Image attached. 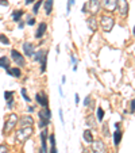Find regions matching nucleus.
Masks as SVG:
<instances>
[{
  "label": "nucleus",
  "mask_w": 135,
  "mask_h": 153,
  "mask_svg": "<svg viewBox=\"0 0 135 153\" xmlns=\"http://www.w3.org/2000/svg\"><path fill=\"white\" fill-rule=\"evenodd\" d=\"M85 10H86V4H84L83 6V12H85Z\"/></svg>",
  "instance_id": "79ce46f5"
},
{
  "label": "nucleus",
  "mask_w": 135,
  "mask_h": 153,
  "mask_svg": "<svg viewBox=\"0 0 135 153\" xmlns=\"http://www.w3.org/2000/svg\"><path fill=\"white\" fill-rule=\"evenodd\" d=\"M43 54H45V53H43V50H38L37 53H34V54H32V58H34L35 61H39L41 58L43 57Z\"/></svg>",
  "instance_id": "4be33fe9"
},
{
  "label": "nucleus",
  "mask_w": 135,
  "mask_h": 153,
  "mask_svg": "<svg viewBox=\"0 0 135 153\" xmlns=\"http://www.w3.org/2000/svg\"><path fill=\"white\" fill-rule=\"evenodd\" d=\"M23 52H24V54H26L27 57H32V54H34V45L26 42L23 45Z\"/></svg>",
  "instance_id": "ddd939ff"
},
{
  "label": "nucleus",
  "mask_w": 135,
  "mask_h": 153,
  "mask_svg": "<svg viewBox=\"0 0 135 153\" xmlns=\"http://www.w3.org/2000/svg\"><path fill=\"white\" fill-rule=\"evenodd\" d=\"M20 92H22V95H23V98H24V100H26V102L31 100V99L29 98V95H27V92H26V90H24V88H22V91H20Z\"/></svg>",
  "instance_id": "a878e982"
},
{
  "label": "nucleus",
  "mask_w": 135,
  "mask_h": 153,
  "mask_svg": "<svg viewBox=\"0 0 135 153\" xmlns=\"http://www.w3.org/2000/svg\"><path fill=\"white\" fill-rule=\"evenodd\" d=\"M0 153H8V148H7V145H0Z\"/></svg>",
  "instance_id": "cd10ccee"
},
{
  "label": "nucleus",
  "mask_w": 135,
  "mask_h": 153,
  "mask_svg": "<svg viewBox=\"0 0 135 153\" xmlns=\"http://www.w3.org/2000/svg\"><path fill=\"white\" fill-rule=\"evenodd\" d=\"M34 110H35V108H34L32 106H30L29 108H27V111H29V113H34Z\"/></svg>",
  "instance_id": "c9c22d12"
},
{
  "label": "nucleus",
  "mask_w": 135,
  "mask_h": 153,
  "mask_svg": "<svg viewBox=\"0 0 135 153\" xmlns=\"http://www.w3.org/2000/svg\"><path fill=\"white\" fill-rule=\"evenodd\" d=\"M84 104H85V106H91V96L85 98V100H84Z\"/></svg>",
  "instance_id": "2f4dec72"
},
{
  "label": "nucleus",
  "mask_w": 135,
  "mask_h": 153,
  "mask_svg": "<svg viewBox=\"0 0 135 153\" xmlns=\"http://www.w3.org/2000/svg\"><path fill=\"white\" fill-rule=\"evenodd\" d=\"M86 125L88 126H91V127H95L96 126V122H95V117L93 115H89V117H86Z\"/></svg>",
  "instance_id": "aec40b11"
},
{
  "label": "nucleus",
  "mask_w": 135,
  "mask_h": 153,
  "mask_svg": "<svg viewBox=\"0 0 135 153\" xmlns=\"http://www.w3.org/2000/svg\"><path fill=\"white\" fill-rule=\"evenodd\" d=\"M53 3H54V0H46V1H45V11H46V14H47V15H49L50 12H52Z\"/></svg>",
  "instance_id": "6ab92c4d"
},
{
  "label": "nucleus",
  "mask_w": 135,
  "mask_h": 153,
  "mask_svg": "<svg viewBox=\"0 0 135 153\" xmlns=\"http://www.w3.org/2000/svg\"><path fill=\"white\" fill-rule=\"evenodd\" d=\"M103 118H104V111H103V108L99 107L97 108V119L99 121H103Z\"/></svg>",
  "instance_id": "393cba45"
},
{
  "label": "nucleus",
  "mask_w": 135,
  "mask_h": 153,
  "mask_svg": "<svg viewBox=\"0 0 135 153\" xmlns=\"http://www.w3.org/2000/svg\"><path fill=\"white\" fill-rule=\"evenodd\" d=\"M24 1H26V4H31L32 1H35V0H24Z\"/></svg>",
  "instance_id": "58836bf2"
},
{
  "label": "nucleus",
  "mask_w": 135,
  "mask_h": 153,
  "mask_svg": "<svg viewBox=\"0 0 135 153\" xmlns=\"http://www.w3.org/2000/svg\"><path fill=\"white\" fill-rule=\"evenodd\" d=\"M41 140H42V149L41 153H47V130L43 129L42 134H41Z\"/></svg>",
  "instance_id": "9d476101"
},
{
  "label": "nucleus",
  "mask_w": 135,
  "mask_h": 153,
  "mask_svg": "<svg viewBox=\"0 0 135 153\" xmlns=\"http://www.w3.org/2000/svg\"><path fill=\"white\" fill-rule=\"evenodd\" d=\"M92 150H93V153H107L105 144H104L101 140L93 141L92 142Z\"/></svg>",
  "instance_id": "39448f33"
},
{
  "label": "nucleus",
  "mask_w": 135,
  "mask_h": 153,
  "mask_svg": "<svg viewBox=\"0 0 135 153\" xmlns=\"http://www.w3.org/2000/svg\"><path fill=\"white\" fill-rule=\"evenodd\" d=\"M39 117H41V119H46V121H50V117H52V114H50V110L47 108V107H43L42 110L39 111Z\"/></svg>",
  "instance_id": "2eb2a0df"
},
{
  "label": "nucleus",
  "mask_w": 135,
  "mask_h": 153,
  "mask_svg": "<svg viewBox=\"0 0 135 153\" xmlns=\"http://www.w3.org/2000/svg\"><path fill=\"white\" fill-rule=\"evenodd\" d=\"M75 99H76V103H78V95L76 94V96H75Z\"/></svg>",
  "instance_id": "a19ab883"
},
{
  "label": "nucleus",
  "mask_w": 135,
  "mask_h": 153,
  "mask_svg": "<svg viewBox=\"0 0 135 153\" xmlns=\"http://www.w3.org/2000/svg\"><path fill=\"white\" fill-rule=\"evenodd\" d=\"M18 121H19V117H18L16 114H11V115L7 118V121H6V126H4V133H8L10 130L14 129L15 125L18 123Z\"/></svg>",
  "instance_id": "7ed1b4c3"
},
{
  "label": "nucleus",
  "mask_w": 135,
  "mask_h": 153,
  "mask_svg": "<svg viewBox=\"0 0 135 153\" xmlns=\"http://www.w3.org/2000/svg\"><path fill=\"white\" fill-rule=\"evenodd\" d=\"M22 15H23V11H15L14 15H12V19H14V20H19Z\"/></svg>",
  "instance_id": "5701e85b"
},
{
  "label": "nucleus",
  "mask_w": 135,
  "mask_h": 153,
  "mask_svg": "<svg viewBox=\"0 0 135 153\" xmlns=\"http://www.w3.org/2000/svg\"><path fill=\"white\" fill-rule=\"evenodd\" d=\"M46 29H47V25L45 23V22H42V23L39 25V27H38V30L35 31V37H37V38H42L43 34H45V31H46Z\"/></svg>",
  "instance_id": "4468645a"
},
{
  "label": "nucleus",
  "mask_w": 135,
  "mask_h": 153,
  "mask_svg": "<svg viewBox=\"0 0 135 153\" xmlns=\"http://www.w3.org/2000/svg\"><path fill=\"white\" fill-rule=\"evenodd\" d=\"M7 73L14 77H20V69L19 68H11V69H7Z\"/></svg>",
  "instance_id": "f3484780"
},
{
  "label": "nucleus",
  "mask_w": 135,
  "mask_h": 153,
  "mask_svg": "<svg viewBox=\"0 0 135 153\" xmlns=\"http://www.w3.org/2000/svg\"><path fill=\"white\" fill-rule=\"evenodd\" d=\"M100 25H101V29L104 30V33H109L115 25V20L112 16H108V15H104L101 16V20H100Z\"/></svg>",
  "instance_id": "f03ea898"
},
{
  "label": "nucleus",
  "mask_w": 135,
  "mask_h": 153,
  "mask_svg": "<svg viewBox=\"0 0 135 153\" xmlns=\"http://www.w3.org/2000/svg\"><path fill=\"white\" fill-rule=\"evenodd\" d=\"M120 138H122V131H120V130H116L115 136H114V142H115V145H119Z\"/></svg>",
  "instance_id": "412c9836"
},
{
  "label": "nucleus",
  "mask_w": 135,
  "mask_h": 153,
  "mask_svg": "<svg viewBox=\"0 0 135 153\" xmlns=\"http://www.w3.org/2000/svg\"><path fill=\"white\" fill-rule=\"evenodd\" d=\"M83 137H84V140H85L88 144H92V142H93V137H92L91 130H85V131H84V134H83Z\"/></svg>",
  "instance_id": "dca6fc26"
},
{
  "label": "nucleus",
  "mask_w": 135,
  "mask_h": 153,
  "mask_svg": "<svg viewBox=\"0 0 135 153\" xmlns=\"http://www.w3.org/2000/svg\"><path fill=\"white\" fill-rule=\"evenodd\" d=\"M11 57H12V60L15 61V62L19 65V67H24V64H26V61H24V57L22 54H20L18 50H11Z\"/></svg>",
  "instance_id": "423d86ee"
},
{
  "label": "nucleus",
  "mask_w": 135,
  "mask_h": 153,
  "mask_svg": "<svg viewBox=\"0 0 135 153\" xmlns=\"http://www.w3.org/2000/svg\"><path fill=\"white\" fill-rule=\"evenodd\" d=\"M130 111L134 113V100H131V103H130Z\"/></svg>",
  "instance_id": "72a5a7b5"
},
{
  "label": "nucleus",
  "mask_w": 135,
  "mask_h": 153,
  "mask_svg": "<svg viewBox=\"0 0 135 153\" xmlns=\"http://www.w3.org/2000/svg\"><path fill=\"white\" fill-rule=\"evenodd\" d=\"M34 23H35V19H34V18H30V19L27 20V25H30V26H32Z\"/></svg>",
  "instance_id": "473e14b6"
},
{
  "label": "nucleus",
  "mask_w": 135,
  "mask_h": 153,
  "mask_svg": "<svg viewBox=\"0 0 135 153\" xmlns=\"http://www.w3.org/2000/svg\"><path fill=\"white\" fill-rule=\"evenodd\" d=\"M0 3L3 4V6H7V4H8V3H7V0H0Z\"/></svg>",
  "instance_id": "4c0bfd02"
},
{
  "label": "nucleus",
  "mask_w": 135,
  "mask_h": 153,
  "mask_svg": "<svg viewBox=\"0 0 135 153\" xmlns=\"http://www.w3.org/2000/svg\"><path fill=\"white\" fill-rule=\"evenodd\" d=\"M4 98H6V100H7V102H10V100H11V98H12V92L7 91V92L4 94Z\"/></svg>",
  "instance_id": "c85d7f7f"
},
{
  "label": "nucleus",
  "mask_w": 135,
  "mask_h": 153,
  "mask_svg": "<svg viewBox=\"0 0 135 153\" xmlns=\"http://www.w3.org/2000/svg\"><path fill=\"white\" fill-rule=\"evenodd\" d=\"M0 42H3L4 43V45H8V38H7L6 37V35H3V34H1V35H0Z\"/></svg>",
  "instance_id": "bb28decb"
},
{
  "label": "nucleus",
  "mask_w": 135,
  "mask_h": 153,
  "mask_svg": "<svg viewBox=\"0 0 135 153\" xmlns=\"http://www.w3.org/2000/svg\"><path fill=\"white\" fill-rule=\"evenodd\" d=\"M49 138H50V144H52V146H55V137L52 134Z\"/></svg>",
  "instance_id": "7c9ffc66"
},
{
  "label": "nucleus",
  "mask_w": 135,
  "mask_h": 153,
  "mask_svg": "<svg viewBox=\"0 0 135 153\" xmlns=\"http://www.w3.org/2000/svg\"><path fill=\"white\" fill-rule=\"evenodd\" d=\"M23 27H24V23H23V22H20V25H19V29H23Z\"/></svg>",
  "instance_id": "ea45409f"
},
{
  "label": "nucleus",
  "mask_w": 135,
  "mask_h": 153,
  "mask_svg": "<svg viewBox=\"0 0 135 153\" xmlns=\"http://www.w3.org/2000/svg\"><path fill=\"white\" fill-rule=\"evenodd\" d=\"M72 4H75V0H69V4H68V12L70 11V6Z\"/></svg>",
  "instance_id": "f704fd0d"
},
{
  "label": "nucleus",
  "mask_w": 135,
  "mask_h": 153,
  "mask_svg": "<svg viewBox=\"0 0 135 153\" xmlns=\"http://www.w3.org/2000/svg\"><path fill=\"white\" fill-rule=\"evenodd\" d=\"M47 125H49V121H46V119H42V121L39 122V126L41 127H46Z\"/></svg>",
  "instance_id": "c756f323"
},
{
  "label": "nucleus",
  "mask_w": 135,
  "mask_h": 153,
  "mask_svg": "<svg viewBox=\"0 0 135 153\" xmlns=\"http://www.w3.org/2000/svg\"><path fill=\"white\" fill-rule=\"evenodd\" d=\"M31 134H32V126L20 127V129L16 131V134H15V141L22 144V142L27 141V140L31 137Z\"/></svg>",
  "instance_id": "f257e3e1"
},
{
  "label": "nucleus",
  "mask_w": 135,
  "mask_h": 153,
  "mask_svg": "<svg viewBox=\"0 0 135 153\" xmlns=\"http://www.w3.org/2000/svg\"><path fill=\"white\" fill-rule=\"evenodd\" d=\"M41 4H42V1H35V4H34V8H32V12H34V14H38V11H39V7H41Z\"/></svg>",
  "instance_id": "b1692460"
},
{
  "label": "nucleus",
  "mask_w": 135,
  "mask_h": 153,
  "mask_svg": "<svg viewBox=\"0 0 135 153\" xmlns=\"http://www.w3.org/2000/svg\"><path fill=\"white\" fill-rule=\"evenodd\" d=\"M50 153H57V149H55V146H52V150H50Z\"/></svg>",
  "instance_id": "e433bc0d"
},
{
  "label": "nucleus",
  "mask_w": 135,
  "mask_h": 153,
  "mask_svg": "<svg viewBox=\"0 0 135 153\" xmlns=\"http://www.w3.org/2000/svg\"><path fill=\"white\" fill-rule=\"evenodd\" d=\"M88 7H89V11H91V14L96 15L99 12V10H100V0H91Z\"/></svg>",
  "instance_id": "0eeeda50"
},
{
  "label": "nucleus",
  "mask_w": 135,
  "mask_h": 153,
  "mask_svg": "<svg viewBox=\"0 0 135 153\" xmlns=\"http://www.w3.org/2000/svg\"><path fill=\"white\" fill-rule=\"evenodd\" d=\"M0 67L1 68H4V69H8V67H10V60H8V57H1L0 58Z\"/></svg>",
  "instance_id": "a211bd4d"
},
{
  "label": "nucleus",
  "mask_w": 135,
  "mask_h": 153,
  "mask_svg": "<svg viewBox=\"0 0 135 153\" xmlns=\"http://www.w3.org/2000/svg\"><path fill=\"white\" fill-rule=\"evenodd\" d=\"M18 122L20 123V127H29V126H32V125H34V119H32V117H30V115L22 117V119Z\"/></svg>",
  "instance_id": "1a4fd4ad"
},
{
  "label": "nucleus",
  "mask_w": 135,
  "mask_h": 153,
  "mask_svg": "<svg viewBox=\"0 0 135 153\" xmlns=\"http://www.w3.org/2000/svg\"><path fill=\"white\" fill-rule=\"evenodd\" d=\"M116 8H119V12H120L122 16H127L128 14V1L127 0H116Z\"/></svg>",
  "instance_id": "20e7f679"
},
{
  "label": "nucleus",
  "mask_w": 135,
  "mask_h": 153,
  "mask_svg": "<svg viewBox=\"0 0 135 153\" xmlns=\"http://www.w3.org/2000/svg\"><path fill=\"white\" fill-rule=\"evenodd\" d=\"M86 26L91 31H96L97 30V19L95 16H91L88 20H86Z\"/></svg>",
  "instance_id": "9b49d317"
},
{
  "label": "nucleus",
  "mask_w": 135,
  "mask_h": 153,
  "mask_svg": "<svg viewBox=\"0 0 135 153\" xmlns=\"http://www.w3.org/2000/svg\"><path fill=\"white\" fill-rule=\"evenodd\" d=\"M35 99H37V102H38V103H39L42 107H47V96H46V94L38 92L37 96H35Z\"/></svg>",
  "instance_id": "f8f14e48"
},
{
  "label": "nucleus",
  "mask_w": 135,
  "mask_h": 153,
  "mask_svg": "<svg viewBox=\"0 0 135 153\" xmlns=\"http://www.w3.org/2000/svg\"><path fill=\"white\" fill-rule=\"evenodd\" d=\"M103 3V7L107 10V11L112 12L116 10V0H101Z\"/></svg>",
  "instance_id": "6e6552de"
}]
</instances>
